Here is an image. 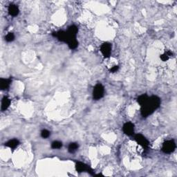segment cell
<instances>
[{"label": "cell", "instance_id": "cell-11", "mask_svg": "<svg viewBox=\"0 0 177 177\" xmlns=\"http://www.w3.org/2000/svg\"><path fill=\"white\" fill-rule=\"evenodd\" d=\"M8 13L10 16L13 17H16L18 15L19 13V10L18 6L17 5H15V4H10V5L8 6Z\"/></svg>", "mask_w": 177, "mask_h": 177}, {"label": "cell", "instance_id": "cell-18", "mask_svg": "<svg viewBox=\"0 0 177 177\" xmlns=\"http://www.w3.org/2000/svg\"><path fill=\"white\" fill-rule=\"evenodd\" d=\"M15 40V35L13 33H8L5 36V40L8 42H13Z\"/></svg>", "mask_w": 177, "mask_h": 177}, {"label": "cell", "instance_id": "cell-3", "mask_svg": "<svg viewBox=\"0 0 177 177\" xmlns=\"http://www.w3.org/2000/svg\"><path fill=\"white\" fill-rule=\"evenodd\" d=\"M176 149V143L174 140H168L163 143L162 151L165 154H170Z\"/></svg>", "mask_w": 177, "mask_h": 177}, {"label": "cell", "instance_id": "cell-1", "mask_svg": "<svg viewBox=\"0 0 177 177\" xmlns=\"http://www.w3.org/2000/svg\"><path fill=\"white\" fill-rule=\"evenodd\" d=\"M161 105V99L158 96H152L149 97L147 102L141 106L140 113L143 117L146 118L154 113Z\"/></svg>", "mask_w": 177, "mask_h": 177}, {"label": "cell", "instance_id": "cell-8", "mask_svg": "<svg viewBox=\"0 0 177 177\" xmlns=\"http://www.w3.org/2000/svg\"><path fill=\"white\" fill-rule=\"evenodd\" d=\"M75 170H77L78 172H92V170L88 165L85 164V163L82 162H77L75 164Z\"/></svg>", "mask_w": 177, "mask_h": 177}, {"label": "cell", "instance_id": "cell-9", "mask_svg": "<svg viewBox=\"0 0 177 177\" xmlns=\"http://www.w3.org/2000/svg\"><path fill=\"white\" fill-rule=\"evenodd\" d=\"M53 35L54 37H57L59 41L62 42H65V43H66L68 37H67V34H66V31H58V32L53 33Z\"/></svg>", "mask_w": 177, "mask_h": 177}, {"label": "cell", "instance_id": "cell-12", "mask_svg": "<svg viewBox=\"0 0 177 177\" xmlns=\"http://www.w3.org/2000/svg\"><path fill=\"white\" fill-rule=\"evenodd\" d=\"M11 103V100L10 98H8L7 96H4V97L2 98L1 100V111H6L8 107H10Z\"/></svg>", "mask_w": 177, "mask_h": 177}, {"label": "cell", "instance_id": "cell-10", "mask_svg": "<svg viewBox=\"0 0 177 177\" xmlns=\"http://www.w3.org/2000/svg\"><path fill=\"white\" fill-rule=\"evenodd\" d=\"M12 80L10 78H1L0 79V88L1 90H7L9 88Z\"/></svg>", "mask_w": 177, "mask_h": 177}, {"label": "cell", "instance_id": "cell-6", "mask_svg": "<svg viewBox=\"0 0 177 177\" xmlns=\"http://www.w3.org/2000/svg\"><path fill=\"white\" fill-rule=\"evenodd\" d=\"M111 49L112 46L109 42H105L103 43L101 47H100V51H101L102 55L105 58H110L111 53Z\"/></svg>", "mask_w": 177, "mask_h": 177}, {"label": "cell", "instance_id": "cell-19", "mask_svg": "<svg viewBox=\"0 0 177 177\" xmlns=\"http://www.w3.org/2000/svg\"><path fill=\"white\" fill-rule=\"evenodd\" d=\"M50 135H51L50 131L47 130V129H43V130L41 131V136L43 138H49V136H50Z\"/></svg>", "mask_w": 177, "mask_h": 177}, {"label": "cell", "instance_id": "cell-5", "mask_svg": "<svg viewBox=\"0 0 177 177\" xmlns=\"http://www.w3.org/2000/svg\"><path fill=\"white\" fill-rule=\"evenodd\" d=\"M78 28L76 26L72 25L69 26L68 30L66 31L67 34V37H68L66 43H68L69 42L71 41V40L76 39V36H77V34H78Z\"/></svg>", "mask_w": 177, "mask_h": 177}, {"label": "cell", "instance_id": "cell-16", "mask_svg": "<svg viewBox=\"0 0 177 177\" xmlns=\"http://www.w3.org/2000/svg\"><path fill=\"white\" fill-rule=\"evenodd\" d=\"M67 44H68V46L71 49H75L78 46V42L76 39L71 40V41L69 42Z\"/></svg>", "mask_w": 177, "mask_h": 177}, {"label": "cell", "instance_id": "cell-17", "mask_svg": "<svg viewBox=\"0 0 177 177\" xmlns=\"http://www.w3.org/2000/svg\"><path fill=\"white\" fill-rule=\"evenodd\" d=\"M62 147V143L60 141L56 140V141H53V142L51 143V147L53 149H60Z\"/></svg>", "mask_w": 177, "mask_h": 177}, {"label": "cell", "instance_id": "cell-15", "mask_svg": "<svg viewBox=\"0 0 177 177\" xmlns=\"http://www.w3.org/2000/svg\"><path fill=\"white\" fill-rule=\"evenodd\" d=\"M78 147H79V145H78V143H71L69 144V147H68V151L70 153L73 154L77 151Z\"/></svg>", "mask_w": 177, "mask_h": 177}, {"label": "cell", "instance_id": "cell-7", "mask_svg": "<svg viewBox=\"0 0 177 177\" xmlns=\"http://www.w3.org/2000/svg\"><path fill=\"white\" fill-rule=\"evenodd\" d=\"M122 131L127 136H132L134 133V125L131 122L125 123L122 127Z\"/></svg>", "mask_w": 177, "mask_h": 177}, {"label": "cell", "instance_id": "cell-2", "mask_svg": "<svg viewBox=\"0 0 177 177\" xmlns=\"http://www.w3.org/2000/svg\"><path fill=\"white\" fill-rule=\"evenodd\" d=\"M105 88L103 85L100 83H98L94 87L93 90V98L94 100H98L104 96Z\"/></svg>", "mask_w": 177, "mask_h": 177}, {"label": "cell", "instance_id": "cell-13", "mask_svg": "<svg viewBox=\"0 0 177 177\" xmlns=\"http://www.w3.org/2000/svg\"><path fill=\"white\" fill-rule=\"evenodd\" d=\"M19 145V141L17 139H12L8 141L7 143H5L6 147H9L10 149H15Z\"/></svg>", "mask_w": 177, "mask_h": 177}, {"label": "cell", "instance_id": "cell-20", "mask_svg": "<svg viewBox=\"0 0 177 177\" xmlns=\"http://www.w3.org/2000/svg\"><path fill=\"white\" fill-rule=\"evenodd\" d=\"M170 57L167 55V53L166 52L164 53L163 54H162L160 56V58L161 59V60H162V61H163V62L167 61V60L170 59Z\"/></svg>", "mask_w": 177, "mask_h": 177}, {"label": "cell", "instance_id": "cell-4", "mask_svg": "<svg viewBox=\"0 0 177 177\" xmlns=\"http://www.w3.org/2000/svg\"><path fill=\"white\" fill-rule=\"evenodd\" d=\"M134 139H135L136 143L138 145H140L143 147L144 149H147L149 147V141L147 140V139L144 136H143L142 134H136L135 136H134Z\"/></svg>", "mask_w": 177, "mask_h": 177}, {"label": "cell", "instance_id": "cell-21", "mask_svg": "<svg viewBox=\"0 0 177 177\" xmlns=\"http://www.w3.org/2000/svg\"><path fill=\"white\" fill-rule=\"evenodd\" d=\"M118 69H119V66H118V65H115L109 69V71H110L111 73H116V71H118Z\"/></svg>", "mask_w": 177, "mask_h": 177}, {"label": "cell", "instance_id": "cell-14", "mask_svg": "<svg viewBox=\"0 0 177 177\" xmlns=\"http://www.w3.org/2000/svg\"><path fill=\"white\" fill-rule=\"evenodd\" d=\"M148 99H149L148 96L146 95V94H143V95L138 96V98H137V101L138 102V104H139L141 107L147 102Z\"/></svg>", "mask_w": 177, "mask_h": 177}]
</instances>
